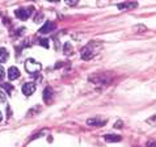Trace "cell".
<instances>
[{
	"label": "cell",
	"mask_w": 156,
	"mask_h": 147,
	"mask_svg": "<svg viewBox=\"0 0 156 147\" xmlns=\"http://www.w3.org/2000/svg\"><path fill=\"white\" fill-rule=\"evenodd\" d=\"M42 19H43V13H38L37 17L34 19V21H36V23H41V20H42Z\"/></svg>",
	"instance_id": "obj_16"
},
{
	"label": "cell",
	"mask_w": 156,
	"mask_h": 147,
	"mask_svg": "<svg viewBox=\"0 0 156 147\" xmlns=\"http://www.w3.org/2000/svg\"><path fill=\"white\" fill-rule=\"evenodd\" d=\"M5 100H7L5 93H4L3 91H0V102H5Z\"/></svg>",
	"instance_id": "obj_15"
},
{
	"label": "cell",
	"mask_w": 156,
	"mask_h": 147,
	"mask_svg": "<svg viewBox=\"0 0 156 147\" xmlns=\"http://www.w3.org/2000/svg\"><path fill=\"white\" fill-rule=\"evenodd\" d=\"M34 12V8L33 7H28V8H19V9L15 11V15L17 19L20 20H28L30 16L33 15Z\"/></svg>",
	"instance_id": "obj_2"
},
{
	"label": "cell",
	"mask_w": 156,
	"mask_h": 147,
	"mask_svg": "<svg viewBox=\"0 0 156 147\" xmlns=\"http://www.w3.org/2000/svg\"><path fill=\"white\" fill-rule=\"evenodd\" d=\"M4 79V70H3V67H0V80H3Z\"/></svg>",
	"instance_id": "obj_18"
},
{
	"label": "cell",
	"mask_w": 156,
	"mask_h": 147,
	"mask_svg": "<svg viewBox=\"0 0 156 147\" xmlns=\"http://www.w3.org/2000/svg\"><path fill=\"white\" fill-rule=\"evenodd\" d=\"M94 54H96L94 53V42H90V44H88L83 50H81V58L85 59V60L93 58Z\"/></svg>",
	"instance_id": "obj_3"
},
{
	"label": "cell",
	"mask_w": 156,
	"mask_h": 147,
	"mask_svg": "<svg viewBox=\"0 0 156 147\" xmlns=\"http://www.w3.org/2000/svg\"><path fill=\"white\" fill-rule=\"evenodd\" d=\"M150 147H156V142H154V143H151Z\"/></svg>",
	"instance_id": "obj_20"
},
{
	"label": "cell",
	"mask_w": 156,
	"mask_h": 147,
	"mask_svg": "<svg viewBox=\"0 0 156 147\" xmlns=\"http://www.w3.org/2000/svg\"><path fill=\"white\" fill-rule=\"evenodd\" d=\"M25 70H27L30 75H32V74L34 75V74H38L42 70V64L38 63L37 60L29 58V59H27V62H25Z\"/></svg>",
	"instance_id": "obj_1"
},
{
	"label": "cell",
	"mask_w": 156,
	"mask_h": 147,
	"mask_svg": "<svg viewBox=\"0 0 156 147\" xmlns=\"http://www.w3.org/2000/svg\"><path fill=\"white\" fill-rule=\"evenodd\" d=\"M64 2H66V4H67V5H70V7H73V5H76V4H77V2H79V0H64Z\"/></svg>",
	"instance_id": "obj_14"
},
{
	"label": "cell",
	"mask_w": 156,
	"mask_h": 147,
	"mask_svg": "<svg viewBox=\"0 0 156 147\" xmlns=\"http://www.w3.org/2000/svg\"><path fill=\"white\" fill-rule=\"evenodd\" d=\"M104 139H105V142L113 143V142L122 141V137H121V135H114V134H108V135H104Z\"/></svg>",
	"instance_id": "obj_8"
},
{
	"label": "cell",
	"mask_w": 156,
	"mask_h": 147,
	"mask_svg": "<svg viewBox=\"0 0 156 147\" xmlns=\"http://www.w3.org/2000/svg\"><path fill=\"white\" fill-rule=\"evenodd\" d=\"M8 59V51L4 47H0V63H5Z\"/></svg>",
	"instance_id": "obj_11"
},
{
	"label": "cell",
	"mask_w": 156,
	"mask_h": 147,
	"mask_svg": "<svg viewBox=\"0 0 156 147\" xmlns=\"http://www.w3.org/2000/svg\"><path fill=\"white\" fill-rule=\"evenodd\" d=\"M34 91H36V84H34L33 81H28V83H25L23 85V93L25 95V96H30V95H33Z\"/></svg>",
	"instance_id": "obj_4"
},
{
	"label": "cell",
	"mask_w": 156,
	"mask_h": 147,
	"mask_svg": "<svg viewBox=\"0 0 156 147\" xmlns=\"http://www.w3.org/2000/svg\"><path fill=\"white\" fill-rule=\"evenodd\" d=\"M3 87H4V88H5V91H7V92H8V93H11V92H12V91H13V87H12V85H11V84H8V83H4V84H3Z\"/></svg>",
	"instance_id": "obj_13"
},
{
	"label": "cell",
	"mask_w": 156,
	"mask_h": 147,
	"mask_svg": "<svg viewBox=\"0 0 156 147\" xmlns=\"http://www.w3.org/2000/svg\"><path fill=\"white\" fill-rule=\"evenodd\" d=\"M47 42H49L47 40H41V41H40V45H41V46H45L46 49H47V47H49V44H47Z\"/></svg>",
	"instance_id": "obj_17"
},
{
	"label": "cell",
	"mask_w": 156,
	"mask_h": 147,
	"mask_svg": "<svg viewBox=\"0 0 156 147\" xmlns=\"http://www.w3.org/2000/svg\"><path fill=\"white\" fill-rule=\"evenodd\" d=\"M8 77H9V80H16L20 77V71L17 67H9V70H8Z\"/></svg>",
	"instance_id": "obj_7"
},
{
	"label": "cell",
	"mask_w": 156,
	"mask_h": 147,
	"mask_svg": "<svg viewBox=\"0 0 156 147\" xmlns=\"http://www.w3.org/2000/svg\"><path fill=\"white\" fill-rule=\"evenodd\" d=\"M114 127H117V129H121V127H122V122H121V121H118V122H117V124H114Z\"/></svg>",
	"instance_id": "obj_19"
},
{
	"label": "cell",
	"mask_w": 156,
	"mask_h": 147,
	"mask_svg": "<svg viewBox=\"0 0 156 147\" xmlns=\"http://www.w3.org/2000/svg\"><path fill=\"white\" fill-rule=\"evenodd\" d=\"M138 7V3L136 2H129V3H122V4H118V9L121 11H131V9H135Z\"/></svg>",
	"instance_id": "obj_6"
},
{
	"label": "cell",
	"mask_w": 156,
	"mask_h": 147,
	"mask_svg": "<svg viewBox=\"0 0 156 147\" xmlns=\"http://www.w3.org/2000/svg\"><path fill=\"white\" fill-rule=\"evenodd\" d=\"M51 99H53V89L50 87H47V88H45V91H43V101L46 104H49Z\"/></svg>",
	"instance_id": "obj_9"
},
{
	"label": "cell",
	"mask_w": 156,
	"mask_h": 147,
	"mask_svg": "<svg viewBox=\"0 0 156 147\" xmlns=\"http://www.w3.org/2000/svg\"><path fill=\"white\" fill-rule=\"evenodd\" d=\"M2 120H3V113L0 112V122H2Z\"/></svg>",
	"instance_id": "obj_21"
},
{
	"label": "cell",
	"mask_w": 156,
	"mask_h": 147,
	"mask_svg": "<svg viewBox=\"0 0 156 147\" xmlns=\"http://www.w3.org/2000/svg\"><path fill=\"white\" fill-rule=\"evenodd\" d=\"M87 124L90 125V126H102V125L105 124V121L98 120V118H89L88 121H87Z\"/></svg>",
	"instance_id": "obj_10"
},
{
	"label": "cell",
	"mask_w": 156,
	"mask_h": 147,
	"mask_svg": "<svg viewBox=\"0 0 156 147\" xmlns=\"http://www.w3.org/2000/svg\"><path fill=\"white\" fill-rule=\"evenodd\" d=\"M49 2H59V0H49Z\"/></svg>",
	"instance_id": "obj_22"
},
{
	"label": "cell",
	"mask_w": 156,
	"mask_h": 147,
	"mask_svg": "<svg viewBox=\"0 0 156 147\" xmlns=\"http://www.w3.org/2000/svg\"><path fill=\"white\" fill-rule=\"evenodd\" d=\"M54 29H55V24H53L51 21H46V23L42 25V28L40 29V33L41 34H47V33L53 32Z\"/></svg>",
	"instance_id": "obj_5"
},
{
	"label": "cell",
	"mask_w": 156,
	"mask_h": 147,
	"mask_svg": "<svg viewBox=\"0 0 156 147\" xmlns=\"http://www.w3.org/2000/svg\"><path fill=\"white\" fill-rule=\"evenodd\" d=\"M147 124L151 125V126H156V114H154L151 118L147 120Z\"/></svg>",
	"instance_id": "obj_12"
}]
</instances>
